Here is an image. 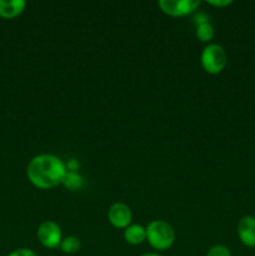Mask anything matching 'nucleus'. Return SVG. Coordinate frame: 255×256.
Instances as JSON below:
<instances>
[{
    "label": "nucleus",
    "mask_w": 255,
    "mask_h": 256,
    "mask_svg": "<svg viewBox=\"0 0 255 256\" xmlns=\"http://www.w3.org/2000/svg\"><path fill=\"white\" fill-rule=\"evenodd\" d=\"M66 166L62 159L52 154H40L28 164L26 174L30 182L39 189H52L62 184Z\"/></svg>",
    "instance_id": "1"
},
{
    "label": "nucleus",
    "mask_w": 255,
    "mask_h": 256,
    "mask_svg": "<svg viewBox=\"0 0 255 256\" xmlns=\"http://www.w3.org/2000/svg\"><path fill=\"white\" fill-rule=\"evenodd\" d=\"M146 230V240L155 250H168L175 242V232L170 224L162 220L149 222Z\"/></svg>",
    "instance_id": "2"
},
{
    "label": "nucleus",
    "mask_w": 255,
    "mask_h": 256,
    "mask_svg": "<svg viewBox=\"0 0 255 256\" xmlns=\"http://www.w3.org/2000/svg\"><path fill=\"white\" fill-rule=\"evenodd\" d=\"M202 69L209 74H219L228 62V54L219 44H209L204 48L200 56Z\"/></svg>",
    "instance_id": "3"
},
{
    "label": "nucleus",
    "mask_w": 255,
    "mask_h": 256,
    "mask_svg": "<svg viewBox=\"0 0 255 256\" xmlns=\"http://www.w3.org/2000/svg\"><path fill=\"white\" fill-rule=\"evenodd\" d=\"M38 239L48 249H58L62 244V235L59 225L54 222H42L38 228Z\"/></svg>",
    "instance_id": "4"
},
{
    "label": "nucleus",
    "mask_w": 255,
    "mask_h": 256,
    "mask_svg": "<svg viewBox=\"0 0 255 256\" xmlns=\"http://www.w3.org/2000/svg\"><path fill=\"white\" fill-rule=\"evenodd\" d=\"M200 5L199 0H160L159 6L170 16H184L195 12Z\"/></svg>",
    "instance_id": "5"
},
{
    "label": "nucleus",
    "mask_w": 255,
    "mask_h": 256,
    "mask_svg": "<svg viewBox=\"0 0 255 256\" xmlns=\"http://www.w3.org/2000/svg\"><path fill=\"white\" fill-rule=\"evenodd\" d=\"M132 219V212L130 208L124 202H115L108 212V220L110 224L118 229H126Z\"/></svg>",
    "instance_id": "6"
},
{
    "label": "nucleus",
    "mask_w": 255,
    "mask_h": 256,
    "mask_svg": "<svg viewBox=\"0 0 255 256\" xmlns=\"http://www.w3.org/2000/svg\"><path fill=\"white\" fill-rule=\"evenodd\" d=\"M238 235L245 246L255 248V218L246 215L238 222Z\"/></svg>",
    "instance_id": "7"
},
{
    "label": "nucleus",
    "mask_w": 255,
    "mask_h": 256,
    "mask_svg": "<svg viewBox=\"0 0 255 256\" xmlns=\"http://www.w3.org/2000/svg\"><path fill=\"white\" fill-rule=\"evenodd\" d=\"M26 2L24 0H0V16L12 19L22 14Z\"/></svg>",
    "instance_id": "8"
},
{
    "label": "nucleus",
    "mask_w": 255,
    "mask_h": 256,
    "mask_svg": "<svg viewBox=\"0 0 255 256\" xmlns=\"http://www.w3.org/2000/svg\"><path fill=\"white\" fill-rule=\"evenodd\" d=\"M124 239L130 245H140L146 240V230L142 225H129L124 230Z\"/></svg>",
    "instance_id": "9"
},
{
    "label": "nucleus",
    "mask_w": 255,
    "mask_h": 256,
    "mask_svg": "<svg viewBox=\"0 0 255 256\" xmlns=\"http://www.w3.org/2000/svg\"><path fill=\"white\" fill-rule=\"evenodd\" d=\"M82 175L79 174L78 172H65L64 178L62 180V184L68 190H72V192H75V190H79L82 189Z\"/></svg>",
    "instance_id": "10"
},
{
    "label": "nucleus",
    "mask_w": 255,
    "mask_h": 256,
    "mask_svg": "<svg viewBox=\"0 0 255 256\" xmlns=\"http://www.w3.org/2000/svg\"><path fill=\"white\" fill-rule=\"evenodd\" d=\"M80 246H82V244H80L79 238L74 236V235L64 238L62 240V244H60V249L65 254H75V252H79Z\"/></svg>",
    "instance_id": "11"
},
{
    "label": "nucleus",
    "mask_w": 255,
    "mask_h": 256,
    "mask_svg": "<svg viewBox=\"0 0 255 256\" xmlns=\"http://www.w3.org/2000/svg\"><path fill=\"white\" fill-rule=\"evenodd\" d=\"M214 28L210 22L196 25V38L202 42H209L214 38Z\"/></svg>",
    "instance_id": "12"
},
{
    "label": "nucleus",
    "mask_w": 255,
    "mask_h": 256,
    "mask_svg": "<svg viewBox=\"0 0 255 256\" xmlns=\"http://www.w3.org/2000/svg\"><path fill=\"white\" fill-rule=\"evenodd\" d=\"M206 256H232V252L224 245H214L206 252Z\"/></svg>",
    "instance_id": "13"
},
{
    "label": "nucleus",
    "mask_w": 255,
    "mask_h": 256,
    "mask_svg": "<svg viewBox=\"0 0 255 256\" xmlns=\"http://www.w3.org/2000/svg\"><path fill=\"white\" fill-rule=\"evenodd\" d=\"M8 256H36L32 250L26 249V248H22V249H16L12 252H10Z\"/></svg>",
    "instance_id": "14"
},
{
    "label": "nucleus",
    "mask_w": 255,
    "mask_h": 256,
    "mask_svg": "<svg viewBox=\"0 0 255 256\" xmlns=\"http://www.w3.org/2000/svg\"><path fill=\"white\" fill-rule=\"evenodd\" d=\"M210 5H214V6H229L232 4V0H208Z\"/></svg>",
    "instance_id": "15"
},
{
    "label": "nucleus",
    "mask_w": 255,
    "mask_h": 256,
    "mask_svg": "<svg viewBox=\"0 0 255 256\" xmlns=\"http://www.w3.org/2000/svg\"><path fill=\"white\" fill-rule=\"evenodd\" d=\"M194 22L196 25L204 24V22H209V18H208L206 14H204V12H198V14L194 16Z\"/></svg>",
    "instance_id": "16"
},
{
    "label": "nucleus",
    "mask_w": 255,
    "mask_h": 256,
    "mask_svg": "<svg viewBox=\"0 0 255 256\" xmlns=\"http://www.w3.org/2000/svg\"><path fill=\"white\" fill-rule=\"evenodd\" d=\"M65 166H66L68 172H76V170L79 169V162L75 159H70L69 162L65 164Z\"/></svg>",
    "instance_id": "17"
},
{
    "label": "nucleus",
    "mask_w": 255,
    "mask_h": 256,
    "mask_svg": "<svg viewBox=\"0 0 255 256\" xmlns=\"http://www.w3.org/2000/svg\"><path fill=\"white\" fill-rule=\"evenodd\" d=\"M142 256H162V255L156 254V252H146V254H144V255H142Z\"/></svg>",
    "instance_id": "18"
}]
</instances>
